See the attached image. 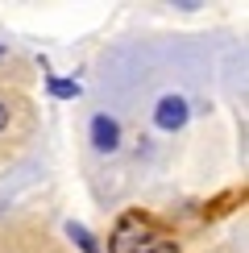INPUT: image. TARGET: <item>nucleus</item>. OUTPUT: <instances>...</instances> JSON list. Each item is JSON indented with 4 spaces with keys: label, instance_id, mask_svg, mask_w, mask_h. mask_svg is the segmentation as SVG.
Returning a JSON list of instances; mask_svg holds the SVG:
<instances>
[{
    "label": "nucleus",
    "instance_id": "1",
    "mask_svg": "<svg viewBox=\"0 0 249 253\" xmlns=\"http://www.w3.org/2000/svg\"><path fill=\"white\" fill-rule=\"evenodd\" d=\"M154 245H158L154 228L141 216H124L117 224V233H112V241H108V253H150Z\"/></svg>",
    "mask_w": 249,
    "mask_h": 253
},
{
    "label": "nucleus",
    "instance_id": "2",
    "mask_svg": "<svg viewBox=\"0 0 249 253\" xmlns=\"http://www.w3.org/2000/svg\"><path fill=\"white\" fill-rule=\"evenodd\" d=\"M87 133H91V145H96L100 154H112V150L121 145V125L112 121L108 112H96V117H91V129H87Z\"/></svg>",
    "mask_w": 249,
    "mask_h": 253
},
{
    "label": "nucleus",
    "instance_id": "3",
    "mask_svg": "<svg viewBox=\"0 0 249 253\" xmlns=\"http://www.w3.org/2000/svg\"><path fill=\"white\" fill-rule=\"evenodd\" d=\"M154 121H158V129H166V133L183 129L187 125V100L183 96H162L158 108H154Z\"/></svg>",
    "mask_w": 249,
    "mask_h": 253
},
{
    "label": "nucleus",
    "instance_id": "4",
    "mask_svg": "<svg viewBox=\"0 0 249 253\" xmlns=\"http://www.w3.org/2000/svg\"><path fill=\"white\" fill-rule=\"evenodd\" d=\"M67 237H71V241H79V249H83V253H100L96 237H91V233H87V228H83V224H75V220H71V224H67Z\"/></svg>",
    "mask_w": 249,
    "mask_h": 253
},
{
    "label": "nucleus",
    "instance_id": "5",
    "mask_svg": "<svg viewBox=\"0 0 249 253\" xmlns=\"http://www.w3.org/2000/svg\"><path fill=\"white\" fill-rule=\"evenodd\" d=\"M50 91L62 96V100H75V96H79V83H71V79H50Z\"/></svg>",
    "mask_w": 249,
    "mask_h": 253
},
{
    "label": "nucleus",
    "instance_id": "6",
    "mask_svg": "<svg viewBox=\"0 0 249 253\" xmlns=\"http://www.w3.org/2000/svg\"><path fill=\"white\" fill-rule=\"evenodd\" d=\"M4 125H8V104H0V133H4Z\"/></svg>",
    "mask_w": 249,
    "mask_h": 253
},
{
    "label": "nucleus",
    "instance_id": "7",
    "mask_svg": "<svg viewBox=\"0 0 249 253\" xmlns=\"http://www.w3.org/2000/svg\"><path fill=\"white\" fill-rule=\"evenodd\" d=\"M150 253H174V249H170V245H162V241H158V245H154Z\"/></svg>",
    "mask_w": 249,
    "mask_h": 253
},
{
    "label": "nucleus",
    "instance_id": "8",
    "mask_svg": "<svg viewBox=\"0 0 249 253\" xmlns=\"http://www.w3.org/2000/svg\"><path fill=\"white\" fill-rule=\"evenodd\" d=\"M0 54H4V46H0Z\"/></svg>",
    "mask_w": 249,
    "mask_h": 253
}]
</instances>
